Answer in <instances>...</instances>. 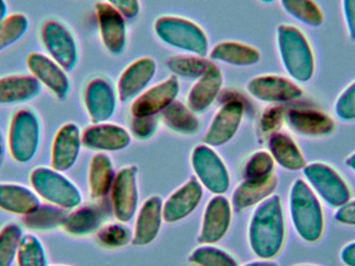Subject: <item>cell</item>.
I'll return each mask as SVG.
<instances>
[{
	"mask_svg": "<svg viewBox=\"0 0 355 266\" xmlns=\"http://www.w3.org/2000/svg\"><path fill=\"white\" fill-rule=\"evenodd\" d=\"M285 122L294 133L311 138L331 135L336 127L329 115L310 108H289L286 110Z\"/></svg>",
	"mask_w": 355,
	"mask_h": 266,
	"instance_id": "obj_11",
	"label": "cell"
},
{
	"mask_svg": "<svg viewBox=\"0 0 355 266\" xmlns=\"http://www.w3.org/2000/svg\"><path fill=\"white\" fill-rule=\"evenodd\" d=\"M346 165L352 169L355 174V151L352 154L348 155L347 158L345 160Z\"/></svg>",
	"mask_w": 355,
	"mask_h": 266,
	"instance_id": "obj_41",
	"label": "cell"
},
{
	"mask_svg": "<svg viewBox=\"0 0 355 266\" xmlns=\"http://www.w3.org/2000/svg\"><path fill=\"white\" fill-rule=\"evenodd\" d=\"M180 91L179 81L168 77L141 93L133 101L131 113L135 117H152L168 108L175 101Z\"/></svg>",
	"mask_w": 355,
	"mask_h": 266,
	"instance_id": "obj_14",
	"label": "cell"
},
{
	"mask_svg": "<svg viewBox=\"0 0 355 266\" xmlns=\"http://www.w3.org/2000/svg\"><path fill=\"white\" fill-rule=\"evenodd\" d=\"M18 266H48V254L45 246L35 233H25L17 255Z\"/></svg>",
	"mask_w": 355,
	"mask_h": 266,
	"instance_id": "obj_27",
	"label": "cell"
},
{
	"mask_svg": "<svg viewBox=\"0 0 355 266\" xmlns=\"http://www.w3.org/2000/svg\"><path fill=\"white\" fill-rule=\"evenodd\" d=\"M191 112V110L186 108L181 102L174 101L164 110V123L178 133H194L198 128V122Z\"/></svg>",
	"mask_w": 355,
	"mask_h": 266,
	"instance_id": "obj_30",
	"label": "cell"
},
{
	"mask_svg": "<svg viewBox=\"0 0 355 266\" xmlns=\"http://www.w3.org/2000/svg\"><path fill=\"white\" fill-rule=\"evenodd\" d=\"M42 85L31 74L0 77V106H20L39 97Z\"/></svg>",
	"mask_w": 355,
	"mask_h": 266,
	"instance_id": "obj_17",
	"label": "cell"
},
{
	"mask_svg": "<svg viewBox=\"0 0 355 266\" xmlns=\"http://www.w3.org/2000/svg\"><path fill=\"white\" fill-rule=\"evenodd\" d=\"M335 219L338 223L355 227V199H350L345 204L337 208Z\"/></svg>",
	"mask_w": 355,
	"mask_h": 266,
	"instance_id": "obj_36",
	"label": "cell"
},
{
	"mask_svg": "<svg viewBox=\"0 0 355 266\" xmlns=\"http://www.w3.org/2000/svg\"><path fill=\"white\" fill-rule=\"evenodd\" d=\"M258 223L260 252L266 257L275 256L281 250L285 238V224L279 197H273L265 203Z\"/></svg>",
	"mask_w": 355,
	"mask_h": 266,
	"instance_id": "obj_9",
	"label": "cell"
},
{
	"mask_svg": "<svg viewBox=\"0 0 355 266\" xmlns=\"http://www.w3.org/2000/svg\"><path fill=\"white\" fill-rule=\"evenodd\" d=\"M8 16V4L6 0H0V24Z\"/></svg>",
	"mask_w": 355,
	"mask_h": 266,
	"instance_id": "obj_40",
	"label": "cell"
},
{
	"mask_svg": "<svg viewBox=\"0 0 355 266\" xmlns=\"http://www.w3.org/2000/svg\"><path fill=\"white\" fill-rule=\"evenodd\" d=\"M8 150L18 163H28L37 156L42 142V123L39 115L24 108L17 110L8 131Z\"/></svg>",
	"mask_w": 355,
	"mask_h": 266,
	"instance_id": "obj_3",
	"label": "cell"
},
{
	"mask_svg": "<svg viewBox=\"0 0 355 266\" xmlns=\"http://www.w3.org/2000/svg\"><path fill=\"white\" fill-rule=\"evenodd\" d=\"M292 224L304 242H317L324 231L322 204L306 180L296 179L292 184L289 197Z\"/></svg>",
	"mask_w": 355,
	"mask_h": 266,
	"instance_id": "obj_2",
	"label": "cell"
},
{
	"mask_svg": "<svg viewBox=\"0 0 355 266\" xmlns=\"http://www.w3.org/2000/svg\"><path fill=\"white\" fill-rule=\"evenodd\" d=\"M107 1L127 19L135 18L141 10L139 0H107Z\"/></svg>",
	"mask_w": 355,
	"mask_h": 266,
	"instance_id": "obj_34",
	"label": "cell"
},
{
	"mask_svg": "<svg viewBox=\"0 0 355 266\" xmlns=\"http://www.w3.org/2000/svg\"><path fill=\"white\" fill-rule=\"evenodd\" d=\"M285 114L286 110L282 106H272L267 108L261 117L260 126L263 133H277L279 127L285 122Z\"/></svg>",
	"mask_w": 355,
	"mask_h": 266,
	"instance_id": "obj_33",
	"label": "cell"
},
{
	"mask_svg": "<svg viewBox=\"0 0 355 266\" xmlns=\"http://www.w3.org/2000/svg\"><path fill=\"white\" fill-rule=\"evenodd\" d=\"M100 35L106 49L110 53H123L127 44V28L125 17L107 2L96 4Z\"/></svg>",
	"mask_w": 355,
	"mask_h": 266,
	"instance_id": "obj_12",
	"label": "cell"
},
{
	"mask_svg": "<svg viewBox=\"0 0 355 266\" xmlns=\"http://www.w3.org/2000/svg\"><path fill=\"white\" fill-rule=\"evenodd\" d=\"M83 133L78 125L66 123L54 135L51 147V167L60 172L70 169L78 159Z\"/></svg>",
	"mask_w": 355,
	"mask_h": 266,
	"instance_id": "obj_13",
	"label": "cell"
},
{
	"mask_svg": "<svg viewBox=\"0 0 355 266\" xmlns=\"http://www.w3.org/2000/svg\"><path fill=\"white\" fill-rule=\"evenodd\" d=\"M67 215L62 207L42 203L35 211L23 217V227L33 232L52 231L64 226Z\"/></svg>",
	"mask_w": 355,
	"mask_h": 266,
	"instance_id": "obj_24",
	"label": "cell"
},
{
	"mask_svg": "<svg viewBox=\"0 0 355 266\" xmlns=\"http://www.w3.org/2000/svg\"><path fill=\"white\" fill-rule=\"evenodd\" d=\"M52 167H37L29 176L31 188L41 200L64 209L76 208L81 201L78 188Z\"/></svg>",
	"mask_w": 355,
	"mask_h": 266,
	"instance_id": "obj_4",
	"label": "cell"
},
{
	"mask_svg": "<svg viewBox=\"0 0 355 266\" xmlns=\"http://www.w3.org/2000/svg\"><path fill=\"white\" fill-rule=\"evenodd\" d=\"M223 83L221 71L212 63L207 72L198 79L188 94L187 103L190 110L198 113L206 110L219 95Z\"/></svg>",
	"mask_w": 355,
	"mask_h": 266,
	"instance_id": "obj_20",
	"label": "cell"
},
{
	"mask_svg": "<svg viewBox=\"0 0 355 266\" xmlns=\"http://www.w3.org/2000/svg\"><path fill=\"white\" fill-rule=\"evenodd\" d=\"M342 10L348 35L355 42V0H342Z\"/></svg>",
	"mask_w": 355,
	"mask_h": 266,
	"instance_id": "obj_37",
	"label": "cell"
},
{
	"mask_svg": "<svg viewBox=\"0 0 355 266\" xmlns=\"http://www.w3.org/2000/svg\"><path fill=\"white\" fill-rule=\"evenodd\" d=\"M166 65L177 76L198 79L207 72L212 63L202 56H178L168 58Z\"/></svg>",
	"mask_w": 355,
	"mask_h": 266,
	"instance_id": "obj_29",
	"label": "cell"
},
{
	"mask_svg": "<svg viewBox=\"0 0 355 266\" xmlns=\"http://www.w3.org/2000/svg\"><path fill=\"white\" fill-rule=\"evenodd\" d=\"M262 2H265V3H271V2L275 1V0H261Z\"/></svg>",
	"mask_w": 355,
	"mask_h": 266,
	"instance_id": "obj_42",
	"label": "cell"
},
{
	"mask_svg": "<svg viewBox=\"0 0 355 266\" xmlns=\"http://www.w3.org/2000/svg\"><path fill=\"white\" fill-rule=\"evenodd\" d=\"M334 113L339 120L343 122L355 121V81L341 92L335 104Z\"/></svg>",
	"mask_w": 355,
	"mask_h": 266,
	"instance_id": "obj_32",
	"label": "cell"
},
{
	"mask_svg": "<svg viewBox=\"0 0 355 266\" xmlns=\"http://www.w3.org/2000/svg\"><path fill=\"white\" fill-rule=\"evenodd\" d=\"M295 266H321V265H295Z\"/></svg>",
	"mask_w": 355,
	"mask_h": 266,
	"instance_id": "obj_43",
	"label": "cell"
},
{
	"mask_svg": "<svg viewBox=\"0 0 355 266\" xmlns=\"http://www.w3.org/2000/svg\"><path fill=\"white\" fill-rule=\"evenodd\" d=\"M28 17L22 13L8 15L0 24V53L18 43L29 29Z\"/></svg>",
	"mask_w": 355,
	"mask_h": 266,
	"instance_id": "obj_28",
	"label": "cell"
},
{
	"mask_svg": "<svg viewBox=\"0 0 355 266\" xmlns=\"http://www.w3.org/2000/svg\"><path fill=\"white\" fill-rule=\"evenodd\" d=\"M85 104L94 123L107 120L116 108V94L112 85L103 78H95L87 83Z\"/></svg>",
	"mask_w": 355,
	"mask_h": 266,
	"instance_id": "obj_19",
	"label": "cell"
},
{
	"mask_svg": "<svg viewBox=\"0 0 355 266\" xmlns=\"http://www.w3.org/2000/svg\"><path fill=\"white\" fill-rule=\"evenodd\" d=\"M225 104L218 110L210 129L207 133V142L212 144H220L227 142L237 131L241 122L244 112V103L238 97L227 96Z\"/></svg>",
	"mask_w": 355,
	"mask_h": 266,
	"instance_id": "obj_15",
	"label": "cell"
},
{
	"mask_svg": "<svg viewBox=\"0 0 355 266\" xmlns=\"http://www.w3.org/2000/svg\"><path fill=\"white\" fill-rule=\"evenodd\" d=\"M210 58L233 66L246 67L260 62L261 53L257 48L248 44L225 41L213 47Z\"/></svg>",
	"mask_w": 355,
	"mask_h": 266,
	"instance_id": "obj_23",
	"label": "cell"
},
{
	"mask_svg": "<svg viewBox=\"0 0 355 266\" xmlns=\"http://www.w3.org/2000/svg\"><path fill=\"white\" fill-rule=\"evenodd\" d=\"M97 223V211L93 207H79L67 215L62 228L71 235H85L95 229Z\"/></svg>",
	"mask_w": 355,
	"mask_h": 266,
	"instance_id": "obj_31",
	"label": "cell"
},
{
	"mask_svg": "<svg viewBox=\"0 0 355 266\" xmlns=\"http://www.w3.org/2000/svg\"><path fill=\"white\" fill-rule=\"evenodd\" d=\"M156 68L155 60L151 58H141L129 65L118 81L121 101L126 102L139 95L151 83Z\"/></svg>",
	"mask_w": 355,
	"mask_h": 266,
	"instance_id": "obj_16",
	"label": "cell"
},
{
	"mask_svg": "<svg viewBox=\"0 0 355 266\" xmlns=\"http://www.w3.org/2000/svg\"><path fill=\"white\" fill-rule=\"evenodd\" d=\"M282 6L288 15L311 28L320 27L324 15L314 0H281Z\"/></svg>",
	"mask_w": 355,
	"mask_h": 266,
	"instance_id": "obj_25",
	"label": "cell"
},
{
	"mask_svg": "<svg viewBox=\"0 0 355 266\" xmlns=\"http://www.w3.org/2000/svg\"><path fill=\"white\" fill-rule=\"evenodd\" d=\"M24 234V227L17 222H8L0 228V266H14Z\"/></svg>",
	"mask_w": 355,
	"mask_h": 266,
	"instance_id": "obj_26",
	"label": "cell"
},
{
	"mask_svg": "<svg viewBox=\"0 0 355 266\" xmlns=\"http://www.w3.org/2000/svg\"><path fill=\"white\" fill-rule=\"evenodd\" d=\"M42 204L33 188L16 182H0V209L25 217Z\"/></svg>",
	"mask_w": 355,
	"mask_h": 266,
	"instance_id": "obj_18",
	"label": "cell"
},
{
	"mask_svg": "<svg viewBox=\"0 0 355 266\" xmlns=\"http://www.w3.org/2000/svg\"><path fill=\"white\" fill-rule=\"evenodd\" d=\"M306 182L321 202L339 208L352 199V192L341 174L327 163L315 161L302 169Z\"/></svg>",
	"mask_w": 355,
	"mask_h": 266,
	"instance_id": "obj_5",
	"label": "cell"
},
{
	"mask_svg": "<svg viewBox=\"0 0 355 266\" xmlns=\"http://www.w3.org/2000/svg\"><path fill=\"white\" fill-rule=\"evenodd\" d=\"M132 128L135 135L147 138L154 133L156 128V120L152 117H135Z\"/></svg>",
	"mask_w": 355,
	"mask_h": 266,
	"instance_id": "obj_35",
	"label": "cell"
},
{
	"mask_svg": "<svg viewBox=\"0 0 355 266\" xmlns=\"http://www.w3.org/2000/svg\"><path fill=\"white\" fill-rule=\"evenodd\" d=\"M29 74L33 75L42 87H45L54 97L62 101L71 91L68 72L47 54L31 52L26 58Z\"/></svg>",
	"mask_w": 355,
	"mask_h": 266,
	"instance_id": "obj_8",
	"label": "cell"
},
{
	"mask_svg": "<svg viewBox=\"0 0 355 266\" xmlns=\"http://www.w3.org/2000/svg\"><path fill=\"white\" fill-rule=\"evenodd\" d=\"M48 266H67V265H48Z\"/></svg>",
	"mask_w": 355,
	"mask_h": 266,
	"instance_id": "obj_44",
	"label": "cell"
},
{
	"mask_svg": "<svg viewBox=\"0 0 355 266\" xmlns=\"http://www.w3.org/2000/svg\"><path fill=\"white\" fill-rule=\"evenodd\" d=\"M248 91L256 99L272 104L295 101L304 94L295 81L273 74L254 77L248 83Z\"/></svg>",
	"mask_w": 355,
	"mask_h": 266,
	"instance_id": "obj_10",
	"label": "cell"
},
{
	"mask_svg": "<svg viewBox=\"0 0 355 266\" xmlns=\"http://www.w3.org/2000/svg\"><path fill=\"white\" fill-rule=\"evenodd\" d=\"M41 43L47 56L55 60L67 72L78 64V45L70 29L58 20H47L40 31Z\"/></svg>",
	"mask_w": 355,
	"mask_h": 266,
	"instance_id": "obj_7",
	"label": "cell"
},
{
	"mask_svg": "<svg viewBox=\"0 0 355 266\" xmlns=\"http://www.w3.org/2000/svg\"><path fill=\"white\" fill-rule=\"evenodd\" d=\"M340 259L346 266H355V240L348 242L342 248Z\"/></svg>",
	"mask_w": 355,
	"mask_h": 266,
	"instance_id": "obj_38",
	"label": "cell"
},
{
	"mask_svg": "<svg viewBox=\"0 0 355 266\" xmlns=\"http://www.w3.org/2000/svg\"><path fill=\"white\" fill-rule=\"evenodd\" d=\"M277 48L282 64L292 81L306 83L315 74V56L308 38L293 25L281 24L277 29Z\"/></svg>",
	"mask_w": 355,
	"mask_h": 266,
	"instance_id": "obj_1",
	"label": "cell"
},
{
	"mask_svg": "<svg viewBox=\"0 0 355 266\" xmlns=\"http://www.w3.org/2000/svg\"><path fill=\"white\" fill-rule=\"evenodd\" d=\"M269 149L273 160L289 171L304 169L306 163L304 154L293 138L288 134L275 133L269 138Z\"/></svg>",
	"mask_w": 355,
	"mask_h": 266,
	"instance_id": "obj_22",
	"label": "cell"
},
{
	"mask_svg": "<svg viewBox=\"0 0 355 266\" xmlns=\"http://www.w3.org/2000/svg\"><path fill=\"white\" fill-rule=\"evenodd\" d=\"M160 40L184 51L204 56L208 52V39L196 23L176 16H164L155 22Z\"/></svg>",
	"mask_w": 355,
	"mask_h": 266,
	"instance_id": "obj_6",
	"label": "cell"
},
{
	"mask_svg": "<svg viewBox=\"0 0 355 266\" xmlns=\"http://www.w3.org/2000/svg\"><path fill=\"white\" fill-rule=\"evenodd\" d=\"M130 142L128 133L114 124H96L83 133V144L92 150H116Z\"/></svg>",
	"mask_w": 355,
	"mask_h": 266,
	"instance_id": "obj_21",
	"label": "cell"
},
{
	"mask_svg": "<svg viewBox=\"0 0 355 266\" xmlns=\"http://www.w3.org/2000/svg\"><path fill=\"white\" fill-rule=\"evenodd\" d=\"M6 150H8V142H6L2 131H0V169L6 160Z\"/></svg>",
	"mask_w": 355,
	"mask_h": 266,
	"instance_id": "obj_39",
	"label": "cell"
}]
</instances>
